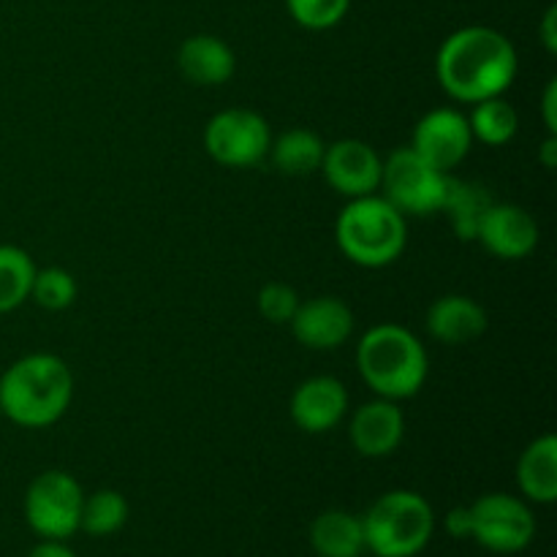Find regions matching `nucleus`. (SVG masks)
I'll return each instance as SVG.
<instances>
[{"label":"nucleus","instance_id":"nucleus-1","mask_svg":"<svg viewBox=\"0 0 557 557\" xmlns=\"http://www.w3.org/2000/svg\"><path fill=\"white\" fill-rule=\"evenodd\" d=\"M520 60L504 33L484 25L462 27L451 33L438 49L435 74L451 98L479 103L484 98L504 96L515 82Z\"/></svg>","mask_w":557,"mask_h":557},{"label":"nucleus","instance_id":"nucleus-2","mask_svg":"<svg viewBox=\"0 0 557 557\" xmlns=\"http://www.w3.org/2000/svg\"><path fill=\"white\" fill-rule=\"evenodd\" d=\"M74 379L54 354H30L0 375V411L20 428H49L71 406Z\"/></svg>","mask_w":557,"mask_h":557},{"label":"nucleus","instance_id":"nucleus-3","mask_svg":"<svg viewBox=\"0 0 557 557\" xmlns=\"http://www.w3.org/2000/svg\"><path fill=\"white\" fill-rule=\"evenodd\" d=\"M359 375L386 400L413 397L428 381V354L406 326L379 324L364 332L357 348Z\"/></svg>","mask_w":557,"mask_h":557},{"label":"nucleus","instance_id":"nucleus-4","mask_svg":"<svg viewBox=\"0 0 557 557\" xmlns=\"http://www.w3.org/2000/svg\"><path fill=\"white\" fill-rule=\"evenodd\" d=\"M337 245L359 267L379 270L400 259L406 250V215L384 196H362L341 212L335 226Z\"/></svg>","mask_w":557,"mask_h":557},{"label":"nucleus","instance_id":"nucleus-5","mask_svg":"<svg viewBox=\"0 0 557 557\" xmlns=\"http://www.w3.org/2000/svg\"><path fill=\"white\" fill-rule=\"evenodd\" d=\"M364 549L375 557H413L435 531L433 506L419 493L395 490L375 500L362 517Z\"/></svg>","mask_w":557,"mask_h":557},{"label":"nucleus","instance_id":"nucleus-6","mask_svg":"<svg viewBox=\"0 0 557 557\" xmlns=\"http://www.w3.org/2000/svg\"><path fill=\"white\" fill-rule=\"evenodd\" d=\"M449 172L430 166L413 147H400L384 161L381 188L384 199L403 215H433L446 199Z\"/></svg>","mask_w":557,"mask_h":557},{"label":"nucleus","instance_id":"nucleus-7","mask_svg":"<svg viewBox=\"0 0 557 557\" xmlns=\"http://www.w3.org/2000/svg\"><path fill=\"white\" fill-rule=\"evenodd\" d=\"M82 504L85 493L71 473L44 471L25 493V520L47 542H63L79 531Z\"/></svg>","mask_w":557,"mask_h":557},{"label":"nucleus","instance_id":"nucleus-8","mask_svg":"<svg viewBox=\"0 0 557 557\" xmlns=\"http://www.w3.org/2000/svg\"><path fill=\"white\" fill-rule=\"evenodd\" d=\"M272 134L267 120L253 109H226L218 112L205 128V147L210 158L232 169L256 166L270 156Z\"/></svg>","mask_w":557,"mask_h":557},{"label":"nucleus","instance_id":"nucleus-9","mask_svg":"<svg viewBox=\"0 0 557 557\" xmlns=\"http://www.w3.org/2000/svg\"><path fill=\"white\" fill-rule=\"evenodd\" d=\"M533 536H536L533 511L515 495H482L471 506V539H476L490 553H522Z\"/></svg>","mask_w":557,"mask_h":557},{"label":"nucleus","instance_id":"nucleus-10","mask_svg":"<svg viewBox=\"0 0 557 557\" xmlns=\"http://www.w3.org/2000/svg\"><path fill=\"white\" fill-rule=\"evenodd\" d=\"M321 172L337 194L348 196V199H362L381 188L384 161L368 141L341 139L324 150Z\"/></svg>","mask_w":557,"mask_h":557},{"label":"nucleus","instance_id":"nucleus-11","mask_svg":"<svg viewBox=\"0 0 557 557\" xmlns=\"http://www.w3.org/2000/svg\"><path fill=\"white\" fill-rule=\"evenodd\" d=\"M411 147L438 172L460 166L473 147L468 117L457 109H433L413 128Z\"/></svg>","mask_w":557,"mask_h":557},{"label":"nucleus","instance_id":"nucleus-12","mask_svg":"<svg viewBox=\"0 0 557 557\" xmlns=\"http://www.w3.org/2000/svg\"><path fill=\"white\" fill-rule=\"evenodd\" d=\"M476 243H482L484 250L493 253L495 259H525L539 245V226L531 212H525L522 207L495 201L479 226Z\"/></svg>","mask_w":557,"mask_h":557},{"label":"nucleus","instance_id":"nucleus-13","mask_svg":"<svg viewBox=\"0 0 557 557\" xmlns=\"http://www.w3.org/2000/svg\"><path fill=\"white\" fill-rule=\"evenodd\" d=\"M294 337L305 348L313 351H330L343 346L354 332V315L343 299L337 297H315L308 302H299L297 313L288 321Z\"/></svg>","mask_w":557,"mask_h":557},{"label":"nucleus","instance_id":"nucleus-14","mask_svg":"<svg viewBox=\"0 0 557 557\" xmlns=\"http://www.w3.org/2000/svg\"><path fill=\"white\" fill-rule=\"evenodd\" d=\"M348 411V392L332 375H313L292 395V419L310 435L330 433Z\"/></svg>","mask_w":557,"mask_h":557},{"label":"nucleus","instance_id":"nucleus-15","mask_svg":"<svg viewBox=\"0 0 557 557\" xmlns=\"http://www.w3.org/2000/svg\"><path fill=\"white\" fill-rule=\"evenodd\" d=\"M351 444L362 457H386L400 446L406 435V417L395 400L379 397L364 403L351 419Z\"/></svg>","mask_w":557,"mask_h":557},{"label":"nucleus","instance_id":"nucleus-16","mask_svg":"<svg viewBox=\"0 0 557 557\" xmlns=\"http://www.w3.org/2000/svg\"><path fill=\"white\" fill-rule=\"evenodd\" d=\"M428 330L435 341L446 346H466L487 330V313L482 305L462 294H449L430 305Z\"/></svg>","mask_w":557,"mask_h":557},{"label":"nucleus","instance_id":"nucleus-17","mask_svg":"<svg viewBox=\"0 0 557 557\" xmlns=\"http://www.w3.org/2000/svg\"><path fill=\"white\" fill-rule=\"evenodd\" d=\"M177 65L185 79L194 82V85L215 87L232 79L237 60H234L232 47L226 41L199 33V36L185 38L177 52Z\"/></svg>","mask_w":557,"mask_h":557},{"label":"nucleus","instance_id":"nucleus-18","mask_svg":"<svg viewBox=\"0 0 557 557\" xmlns=\"http://www.w3.org/2000/svg\"><path fill=\"white\" fill-rule=\"evenodd\" d=\"M517 482L520 490L536 504L557 500V438L553 433L542 435L522 451L517 462Z\"/></svg>","mask_w":557,"mask_h":557},{"label":"nucleus","instance_id":"nucleus-19","mask_svg":"<svg viewBox=\"0 0 557 557\" xmlns=\"http://www.w3.org/2000/svg\"><path fill=\"white\" fill-rule=\"evenodd\" d=\"M310 547L319 557H359L364 553L362 520L348 511H324L310 525Z\"/></svg>","mask_w":557,"mask_h":557},{"label":"nucleus","instance_id":"nucleus-20","mask_svg":"<svg viewBox=\"0 0 557 557\" xmlns=\"http://www.w3.org/2000/svg\"><path fill=\"white\" fill-rule=\"evenodd\" d=\"M495 205V199L490 196V190L482 183H468V180H457L449 174V183H446V199L441 212L449 215L451 228L460 239L471 243L476 239L479 226H482L484 215H487L490 207Z\"/></svg>","mask_w":557,"mask_h":557},{"label":"nucleus","instance_id":"nucleus-21","mask_svg":"<svg viewBox=\"0 0 557 557\" xmlns=\"http://www.w3.org/2000/svg\"><path fill=\"white\" fill-rule=\"evenodd\" d=\"M324 150L326 145L321 141V136L308 128L286 131L270 145L272 163L277 172L288 174V177H308V174L319 172Z\"/></svg>","mask_w":557,"mask_h":557},{"label":"nucleus","instance_id":"nucleus-22","mask_svg":"<svg viewBox=\"0 0 557 557\" xmlns=\"http://www.w3.org/2000/svg\"><path fill=\"white\" fill-rule=\"evenodd\" d=\"M468 125H471L473 139L484 141V145L500 147L506 141L515 139L517 128H520V114L511 107L509 101H504L500 96L484 98L473 107L471 117H468Z\"/></svg>","mask_w":557,"mask_h":557},{"label":"nucleus","instance_id":"nucleus-23","mask_svg":"<svg viewBox=\"0 0 557 557\" xmlns=\"http://www.w3.org/2000/svg\"><path fill=\"white\" fill-rule=\"evenodd\" d=\"M36 267L16 245H0V313H11L30 297Z\"/></svg>","mask_w":557,"mask_h":557},{"label":"nucleus","instance_id":"nucleus-24","mask_svg":"<svg viewBox=\"0 0 557 557\" xmlns=\"http://www.w3.org/2000/svg\"><path fill=\"white\" fill-rule=\"evenodd\" d=\"M128 520V500L114 490H98L82 504L79 528L90 536H112Z\"/></svg>","mask_w":557,"mask_h":557},{"label":"nucleus","instance_id":"nucleus-25","mask_svg":"<svg viewBox=\"0 0 557 557\" xmlns=\"http://www.w3.org/2000/svg\"><path fill=\"white\" fill-rule=\"evenodd\" d=\"M30 297L47 310H65L76 299V281L63 267L36 270Z\"/></svg>","mask_w":557,"mask_h":557},{"label":"nucleus","instance_id":"nucleus-26","mask_svg":"<svg viewBox=\"0 0 557 557\" xmlns=\"http://www.w3.org/2000/svg\"><path fill=\"white\" fill-rule=\"evenodd\" d=\"M294 22L308 30H326L346 16L351 0H286Z\"/></svg>","mask_w":557,"mask_h":557},{"label":"nucleus","instance_id":"nucleus-27","mask_svg":"<svg viewBox=\"0 0 557 557\" xmlns=\"http://www.w3.org/2000/svg\"><path fill=\"white\" fill-rule=\"evenodd\" d=\"M299 308V297L288 283H267L259 292V310L272 324H288Z\"/></svg>","mask_w":557,"mask_h":557},{"label":"nucleus","instance_id":"nucleus-28","mask_svg":"<svg viewBox=\"0 0 557 557\" xmlns=\"http://www.w3.org/2000/svg\"><path fill=\"white\" fill-rule=\"evenodd\" d=\"M446 531L455 539H471V506H457L446 515Z\"/></svg>","mask_w":557,"mask_h":557},{"label":"nucleus","instance_id":"nucleus-29","mask_svg":"<svg viewBox=\"0 0 557 557\" xmlns=\"http://www.w3.org/2000/svg\"><path fill=\"white\" fill-rule=\"evenodd\" d=\"M544 123L549 134H557V82L553 79L544 90Z\"/></svg>","mask_w":557,"mask_h":557},{"label":"nucleus","instance_id":"nucleus-30","mask_svg":"<svg viewBox=\"0 0 557 557\" xmlns=\"http://www.w3.org/2000/svg\"><path fill=\"white\" fill-rule=\"evenodd\" d=\"M542 41L547 52H557V5H549L542 22Z\"/></svg>","mask_w":557,"mask_h":557},{"label":"nucleus","instance_id":"nucleus-31","mask_svg":"<svg viewBox=\"0 0 557 557\" xmlns=\"http://www.w3.org/2000/svg\"><path fill=\"white\" fill-rule=\"evenodd\" d=\"M27 557H76V555L71 553V549L65 547V544L44 542V544H38V547L33 549V553L27 555Z\"/></svg>","mask_w":557,"mask_h":557},{"label":"nucleus","instance_id":"nucleus-32","mask_svg":"<svg viewBox=\"0 0 557 557\" xmlns=\"http://www.w3.org/2000/svg\"><path fill=\"white\" fill-rule=\"evenodd\" d=\"M542 163L547 169L557 166V136L555 134H549L547 141L542 145Z\"/></svg>","mask_w":557,"mask_h":557}]
</instances>
